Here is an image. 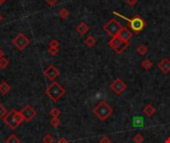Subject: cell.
I'll return each instance as SVG.
<instances>
[{"mask_svg":"<svg viewBox=\"0 0 170 143\" xmlns=\"http://www.w3.org/2000/svg\"><path fill=\"white\" fill-rule=\"evenodd\" d=\"M23 116L21 115L20 111H16L15 109H11L7 112V114L3 117V121L11 130H15L18 126L23 122Z\"/></svg>","mask_w":170,"mask_h":143,"instance_id":"cell-1","label":"cell"},{"mask_svg":"<svg viewBox=\"0 0 170 143\" xmlns=\"http://www.w3.org/2000/svg\"><path fill=\"white\" fill-rule=\"evenodd\" d=\"M112 112H113L112 108L105 101H102L101 102H98V106L94 108V114L101 121L107 120L112 114Z\"/></svg>","mask_w":170,"mask_h":143,"instance_id":"cell-2","label":"cell"},{"mask_svg":"<svg viewBox=\"0 0 170 143\" xmlns=\"http://www.w3.org/2000/svg\"><path fill=\"white\" fill-rule=\"evenodd\" d=\"M45 93L53 101H58L66 93V90L59 82L54 81L51 85L48 86V87L45 91Z\"/></svg>","mask_w":170,"mask_h":143,"instance_id":"cell-3","label":"cell"},{"mask_svg":"<svg viewBox=\"0 0 170 143\" xmlns=\"http://www.w3.org/2000/svg\"><path fill=\"white\" fill-rule=\"evenodd\" d=\"M112 14L113 15H118V16H119L120 18L127 20L128 23H129L128 25L130 26L131 30H132L134 33H136V34H138V33H139V32H141L142 30L144 29V27L146 26L144 20L142 19L140 16H138V15H135L134 17H132V18H128V17H125V16L119 14L118 12H112Z\"/></svg>","mask_w":170,"mask_h":143,"instance_id":"cell-4","label":"cell"},{"mask_svg":"<svg viewBox=\"0 0 170 143\" xmlns=\"http://www.w3.org/2000/svg\"><path fill=\"white\" fill-rule=\"evenodd\" d=\"M122 28V25L114 18L111 19L107 24H105L102 27L103 31H105L108 35L111 36L112 38L114 37V36H118Z\"/></svg>","mask_w":170,"mask_h":143,"instance_id":"cell-5","label":"cell"},{"mask_svg":"<svg viewBox=\"0 0 170 143\" xmlns=\"http://www.w3.org/2000/svg\"><path fill=\"white\" fill-rule=\"evenodd\" d=\"M13 45L18 49L19 51H23L24 49L29 45V39L23 34H18L14 39L12 40Z\"/></svg>","mask_w":170,"mask_h":143,"instance_id":"cell-6","label":"cell"},{"mask_svg":"<svg viewBox=\"0 0 170 143\" xmlns=\"http://www.w3.org/2000/svg\"><path fill=\"white\" fill-rule=\"evenodd\" d=\"M109 87H111V90L114 92V93H117L118 96H119V95H122V93L127 90V84L122 80V79H119V78H118V79H116L114 80L112 84H111V86H109Z\"/></svg>","mask_w":170,"mask_h":143,"instance_id":"cell-7","label":"cell"},{"mask_svg":"<svg viewBox=\"0 0 170 143\" xmlns=\"http://www.w3.org/2000/svg\"><path fill=\"white\" fill-rule=\"evenodd\" d=\"M20 113L22 116H23L24 120H26V121H30V120H32L36 116L37 111H35V108H33L31 106L27 104V106H25L23 108H22Z\"/></svg>","mask_w":170,"mask_h":143,"instance_id":"cell-8","label":"cell"},{"mask_svg":"<svg viewBox=\"0 0 170 143\" xmlns=\"http://www.w3.org/2000/svg\"><path fill=\"white\" fill-rule=\"evenodd\" d=\"M59 75H60V71L53 65L49 66V67L45 70V72H44V76H45L48 80H50L52 81L56 80V78L59 76Z\"/></svg>","mask_w":170,"mask_h":143,"instance_id":"cell-9","label":"cell"},{"mask_svg":"<svg viewBox=\"0 0 170 143\" xmlns=\"http://www.w3.org/2000/svg\"><path fill=\"white\" fill-rule=\"evenodd\" d=\"M118 36L122 39V42H129L130 38L132 37V33H131L130 30L128 28H127V27H122V28L120 29Z\"/></svg>","mask_w":170,"mask_h":143,"instance_id":"cell-10","label":"cell"},{"mask_svg":"<svg viewBox=\"0 0 170 143\" xmlns=\"http://www.w3.org/2000/svg\"><path fill=\"white\" fill-rule=\"evenodd\" d=\"M158 69H159L163 74H167L170 72V60L168 58H163L158 64Z\"/></svg>","mask_w":170,"mask_h":143,"instance_id":"cell-11","label":"cell"},{"mask_svg":"<svg viewBox=\"0 0 170 143\" xmlns=\"http://www.w3.org/2000/svg\"><path fill=\"white\" fill-rule=\"evenodd\" d=\"M122 43V39H120L118 36H114V37L112 38L111 40H109L108 45H109V47L112 49V50H114V49L118 48Z\"/></svg>","mask_w":170,"mask_h":143,"instance_id":"cell-12","label":"cell"},{"mask_svg":"<svg viewBox=\"0 0 170 143\" xmlns=\"http://www.w3.org/2000/svg\"><path fill=\"white\" fill-rule=\"evenodd\" d=\"M89 30H90V27L88 26L85 22H81V23L76 27V31L79 32L80 35H85Z\"/></svg>","mask_w":170,"mask_h":143,"instance_id":"cell-13","label":"cell"},{"mask_svg":"<svg viewBox=\"0 0 170 143\" xmlns=\"http://www.w3.org/2000/svg\"><path fill=\"white\" fill-rule=\"evenodd\" d=\"M11 91V86L8 84L6 81H2L1 84H0V93H1L2 96H5L7 95V93Z\"/></svg>","mask_w":170,"mask_h":143,"instance_id":"cell-14","label":"cell"},{"mask_svg":"<svg viewBox=\"0 0 170 143\" xmlns=\"http://www.w3.org/2000/svg\"><path fill=\"white\" fill-rule=\"evenodd\" d=\"M143 112L146 114V116H152L153 114L155 113V107L152 106V104H147V106L143 108Z\"/></svg>","mask_w":170,"mask_h":143,"instance_id":"cell-15","label":"cell"},{"mask_svg":"<svg viewBox=\"0 0 170 143\" xmlns=\"http://www.w3.org/2000/svg\"><path fill=\"white\" fill-rule=\"evenodd\" d=\"M128 46H129V42H122L118 48L114 49V51H116L117 54H122L128 48Z\"/></svg>","mask_w":170,"mask_h":143,"instance_id":"cell-16","label":"cell"},{"mask_svg":"<svg viewBox=\"0 0 170 143\" xmlns=\"http://www.w3.org/2000/svg\"><path fill=\"white\" fill-rule=\"evenodd\" d=\"M96 43H97V40H96V38L94 36H88L86 38V40H85V44L88 46V47H94L96 45Z\"/></svg>","mask_w":170,"mask_h":143,"instance_id":"cell-17","label":"cell"},{"mask_svg":"<svg viewBox=\"0 0 170 143\" xmlns=\"http://www.w3.org/2000/svg\"><path fill=\"white\" fill-rule=\"evenodd\" d=\"M69 14H70V12H69V10L67 8H61V9L59 10V12H58V15L60 16V18L63 19V20L67 19Z\"/></svg>","mask_w":170,"mask_h":143,"instance_id":"cell-18","label":"cell"},{"mask_svg":"<svg viewBox=\"0 0 170 143\" xmlns=\"http://www.w3.org/2000/svg\"><path fill=\"white\" fill-rule=\"evenodd\" d=\"M152 66H153L152 62L150 61V60H148V59H145V60H143V61L141 62V67L143 68L144 70H146V71L150 70L152 68Z\"/></svg>","mask_w":170,"mask_h":143,"instance_id":"cell-19","label":"cell"},{"mask_svg":"<svg viewBox=\"0 0 170 143\" xmlns=\"http://www.w3.org/2000/svg\"><path fill=\"white\" fill-rule=\"evenodd\" d=\"M5 142L6 143H21V140L15 134H11Z\"/></svg>","mask_w":170,"mask_h":143,"instance_id":"cell-20","label":"cell"},{"mask_svg":"<svg viewBox=\"0 0 170 143\" xmlns=\"http://www.w3.org/2000/svg\"><path fill=\"white\" fill-rule=\"evenodd\" d=\"M136 51H138V54H140V55H145L147 52H148V48H147L144 44H141V45H139L138 47V49H136Z\"/></svg>","mask_w":170,"mask_h":143,"instance_id":"cell-21","label":"cell"},{"mask_svg":"<svg viewBox=\"0 0 170 143\" xmlns=\"http://www.w3.org/2000/svg\"><path fill=\"white\" fill-rule=\"evenodd\" d=\"M50 124L53 126V127L57 128L61 125V120L59 119V117H52V119L50 120Z\"/></svg>","mask_w":170,"mask_h":143,"instance_id":"cell-22","label":"cell"},{"mask_svg":"<svg viewBox=\"0 0 170 143\" xmlns=\"http://www.w3.org/2000/svg\"><path fill=\"white\" fill-rule=\"evenodd\" d=\"M50 114L52 117H59L60 115H61V111L57 107H53L50 111Z\"/></svg>","mask_w":170,"mask_h":143,"instance_id":"cell-23","label":"cell"},{"mask_svg":"<svg viewBox=\"0 0 170 143\" xmlns=\"http://www.w3.org/2000/svg\"><path fill=\"white\" fill-rule=\"evenodd\" d=\"M9 66V61L6 58H1L0 59V69H6Z\"/></svg>","mask_w":170,"mask_h":143,"instance_id":"cell-24","label":"cell"},{"mask_svg":"<svg viewBox=\"0 0 170 143\" xmlns=\"http://www.w3.org/2000/svg\"><path fill=\"white\" fill-rule=\"evenodd\" d=\"M43 143H54V138L51 134H46L42 139Z\"/></svg>","mask_w":170,"mask_h":143,"instance_id":"cell-25","label":"cell"},{"mask_svg":"<svg viewBox=\"0 0 170 143\" xmlns=\"http://www.w3.org/2000/svg\"><path fill=\"white\" fill-rule=\"evenodd\" d=\"M132 140H133L134 143H142V142L144 141V138H143V136H142L140 133H138V134L134 135Z\"/></svg>","mask_w":170,"mask_h":143,"instance_id":"cell-26","label":"cell"},{"mask_svg":"<svg viewBox=\"0 0 170 143\" xmlns=\"http://www.w3.org/2000/svg\"><path fill=\"white\" fill-rule=\"evenodd\" d=\"M49 47L50 48H59L60 47V42L56 39H53L49 42Z\"/></svg>","mask_w":170,"mask_h":143,"instance_id":"cell-27","label":"cell"},{"mask_svg":"<svg viewBox=\"0 0 170 143\" xmlns=\"http://www.w3.org/2000/svg\"><path fill=\"white\" fill-rule=\"evenodd\" d=\"M7 114V111H6V108H5L3 106H2V103L0 102V119H2L5 115Z\"/></svg>","mask_w":170,"mask_h":143,"instance_id":"cell-28","label":"cell"},{"mask_svg":"<svg viewBox=\"0 0 170 143\" xmlns=\"http://www.w3.org/2000/svg\"><path fill=\"white\" fill-rule=\"evenodd\" d=\"M59 52V48H50L49 47L48 49V53L51 55V56H55V55H57Z\"/></svg>","mask_w":170,"mask_h":143,"instance_id":"cell-29","label":"cell"},{"mask_svg":"<svg viewBox=\"0 0 170 143\" xmlns=\"http://www.w3.org/2000/svg\"><path fill=\"white\" fill-rule=\"evenodd\" d=\"M100 143H112V141H111V139H109V137L102 136L100 139Z\"/></svg>","mask_w":170,"mask_h":143,"instance_id":"cell-30","label":"cell"},{"mask_svg":"<svg viewBox=\"0 0 170 143\" xmlns=\"http://www.w3.org/2000/svg\"><path fill=\"white\" fill-rule=\"evenodd\" d=\"M127 2L130 6H134V5L138 3V0H127Z\"/></svg>","mask_w":170,"mask_h":143,"instance_id":"cell-31","label":"cell"},{"mask_svg":"<svg viewBox=\"0 0 170 143\" xmlns=\"http://www.w3.org/2000/svg\"><path fill=\"white\" fill-rule=\"evenodd\" d=\"M57 1L58 0H46V2L50 5V6H54V5L57 3Z\"/></svg>","mask_w":170,"mask_h":143,"instance_id":"cell-32","label":"cell"},{"mask_svg":"<svg viewBox=\"0 0 170 143\" xmlns=\"http://www.w3.org/2000/svg\"><path fill=\"white\" fill-rule=\"evenodd\" d=\"M58 143H69V141L67 140V138H65V137H62V138H60L58 140Z\"/></svg>","mask_w":170,"mask_h":143,"instance_id":"cell-33","label":"cell"},{"mask_svg":"<svg viewBox=\"0 0 170 143\" xmlns=\"http://www.w3.org/2000/svg\"><path fill=\"white\" fill-rule=\"evenodd\" d=\"M3 56H4V52L1 50V49H0V59L3 58Z\"/></svg>","mask_w":170,"mask_h":143,"instance_id":"cell-34","label":"cell"},{"mask_svg":"<svg viewBox=\"0 0 170 143\" xmlns=\"http://www.w3.org/2000/svg\"><path fill=\"white\" fill-rule=\"evenodd\" d=\"M7 1V0H0V5H2L4 2H6Z\"/></svg>","mask_w":170,"mask_h":143,"instance_id":"cell-35","label":"cell"},{"mask_svg":"<svg viewBox=\"0 0 170 143\" xmlns=\"http://www.w3.org/2000/svg\"><path fill=\"white\" fill-rule=\"evenodd\" d=\"M165 143H170V137H168V138L165 140Z\"/></svg>","mask_w":170,"mask_h":143,"instance_id":"cell-36","label":"cell"},{"mask_svg":"<svg viewBox=\"0 0 170 143\" xmlns=\"http://www.w3.org/2000/svg\"><path fill=\"white\" fill-rule=\"evenodd\" d=\"M2 20H3V18H2V16H1V15H0V23H1V22H2Z\"/></svg>","mask_w":170,"mask_h":143,"instance_id":"cell-37","label":"cell"}]
</instances>
